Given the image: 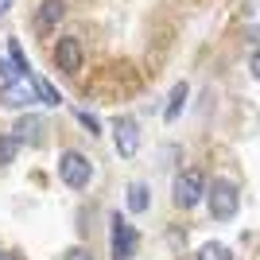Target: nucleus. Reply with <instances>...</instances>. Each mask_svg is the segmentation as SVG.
<instances>
[{
	"label": "nucleus",
	"instance_id": "14",
	"mask_svg": "<svg viewBox=\"0 0 260 260\" xmlns=\"http://www.w3.org/2000/svg\"><path fill=\"white\" fill-rule=\"evenodd\" d=\"M198 260H233V252H229V245H221V241H210V245L198 249Z\"/></svg>",
	"mask_w": 260,
	"mask_h": 260
},
{
	"label": "nucleus",
	"instance_id": "15",
	"mask_svg": "<svg viewBox=\"0 0 260 260\" xmlns=\"http://www.w3.org/2000/svg\"><path fill=\"white\" fill-rule=\"evenodd\" d=\"M8 58H12V62H16V70H20L23 78L31 74V62H27V54H23V47L16 43V39H8Z\"/></svg>",
	"mask_w": 260,
	"mask_h": 260
},
{
	"label": "nucleus",
	"instance_id": "5",
	"mask_svg": "<svg viewBox=\"0 0 260 260\" xmlns=\"http://www.w3.org/2000/svg\"><path fill=\"white\" fill-rule=\"evenodd\" d=\"M113 148H117L120 159H132V155L140 152V124H136V117L113 120Z\"/></svg>",
	"mask_w": 260,
	"mask_h": 260
},
{
	"label": "nucleus",
	"instance_id": "19",
	"mask_svg": "<svg viewBox=\"0 0 260 260\" xmlns=\"http://www.w3.org/2000/svg\"><path fill=\"white\" fill-rule=\"evenodd\" d=\"M249 70H252V78H256V82H260V47H256V51H252V58H249Z\"/></svg>",
	"mask_w": 260,
	"mask_h": 260
},
{
	"label": "nucleus",
	"instance_id": "6",
	"mask_svg": "<svg viewBox=\"0 0 260 260\" xmlns=\"http://www.w3.org/2000/svg\"><path fill=\"white\" fill-rule=\"evenodd\" d=\"M82 62H86L82 43H78L74 35H62V39L54 43V66H58L62 74H78V70H82Z\"/></svg>",
	"mask_w": 260,
	"mask_h": 260
},
{
	"label": "nucleus",
	"instance_id": "9",
	"mask_svg": "<svg viewBox=\"0 0 260 260\" xmlns=\"http://www.w3.org/2000/svg\"><path fill=\"white\" fill-rule=\"evenodd\" d=\"M0 101L12 109H27L35 98V89H31V78H20V82H12V86H0Z\"/></svg>",
	"mask_w": 260,
	"mask_h": 260
},
{
	"label": "nucleus",
	"instance_id": "18",
	"mask_svg": "<svg viewBox=\"0 0 260 260\" xmlns=\"http://www.w3.org/2000/svg\"><path fill=\"white\" fill-rule=\"evenodd\" d=\"M62 260H93V256H89V249L74 245V249H66V256H62Z\"/></svg>",
	"mask_w": 260,
	"mask_h": 260
},
{
	"label": "nucleus",
	"instance_id": "1",
	"mask_svg": "<svg viewBox=\"0 0 260 260\" xmlns=\"http://www.w3.org/2000/svg\"><path fill=\"white\" fill-rule=\"evenodd\" d=\"M206 210L214 221H233L241 210V190L233 179H214L206 183Z\"/></svg>",
	"mask_w": 260,
	"mask_h": 260
},
{
	"label": "nucleus",
	"instance_id": "8",
	"mask_svg": "<svg viewBox=\"0 0 260 260\" xmlns=\"http://www.w3.org/2000/svg\"><path fill=\"white\" fill-rule=\"evenodd\" d=\"M16 140H20V144H31V148H39V144L47 140V120L39 117V113H23V117L16 120Z\"/></svg>",
	"mask_w": 260,
	"mask_h": 260
},
{
	"label": "nucleus",
	"instance_id": "21",
	"mask_svg": "<svg viewBox=\"0 0 260 260\" xmlns=\"http://www.w3.org/2000/svg\"><path fill=\"white\" fill-rule=\"evenodd\" d=\"M0 260H20V256H16V252H0Z\"/></svg>",
	"mask_w": 260,
	"mask_h": 260
},
{
	"label": "nucleus",
	"instance_id": "10",
	"mask_svg": "<svg viewBox=\"0 0 260 260\" xmlns=\"http://www.w3.org/2000/svg\"><path fill=\"white\" fill-rule=\"evenodd\" d=\"M124 202H128V210L132 214H148V206H152V186L148 183H140V179H136V183H128V190H124Z\"/></svg>",
	"mask_w": 260,
	"mask_h": 260
},
{
	"label": "nucleus",
	"instance_id": "17",
	"mask_svg": "<svg viewBox=\"0 0 260 260\" xmlns=\"http://www.w3.org/2000/svg\"><path fill=\"white\" fill-rule=\"evenodd\" d=\"M78 120H82V124H86V128H89V136H101V120L93 117L89 109H78Z\"/></svg>",
	"mask_w": 260,
	"mask_h": 260
},
{
	"label": "nucleus",
	"instance_id": "4",
	"mask_svg": "<svg viewBox=\"0 0 260 260\" xmlns=\"http://www.w3.org/2000/svg\"><path fill=\"white\" fill-rule=\"evenodd\" d=\"M109 245H113V260H132L136 256V245H140V233L124 221L120 214H113V221H109Z\"/></svg>",
	"mask_w": 260,
	"mask_h": 260
},
{
	"label": "nucleus",
	"instance_id": "11",
	"mask_svg": "<svg viewBox=\"0 0 260 260\" xmlns=\"http://www.w3.org/2000/svg\"><path fill=\"white\" fill-rule=\"evenodd\" d=\"M186 98H190V86H186V82H179V86L171 89V98H167V109H163V120H167V124H175V120H179V113L186 109Z\"/></svg>",
	"mask_w": 260,
	"mask_h": 260
},
{
	"label": "nucleus",
	"instance_id": "12",
	"mask_svg": "<svg viewBox=\"0 0 260 260\" xmlns=\"http://www.w3.org/2000/svg\"><path fill=\"white\" fill-rule=\"evenodd\" d=\"M27 78H31V89H35V98L43 101V105H62V93H58V89H54L51 82H47V78H39L35 70H31Z\"/></svg>",
	"mask_w": 260,
	"mask_h": 260
},
{
	"label": "nucleus",
	"instance_id": "13",
	"mask_svg": "<svg viewBox=\"0 0 260 260\" xmlns=\"http://www.w3.org/2000/svg\"><path fill=\"white\" fill-rule=\"evenodd\" d=\"M16 155H20V140L16 136H0V167H8V163H16Z\"/></svg>",
	"mask_w": 260,
	"mask_h": 260
},
{
	"label": "nucleus",
	"instance_id": "20",
	"mask_svg": "<svg viewBox=\"0 0 260 260\" xmlns=\"http://www.w3.org/2000/svg\"><path fill=\"white\" fill-rule=\"evenodd\" d=\"M8 8H12V0H0V16H4Z\"/></svg>",
	"mask_w": 260,
	"mask_h": 260
},
{
	"label": "nucleus",
	"instance_id": "16",
	"mask_svg": "<svg viewBox=\"0 0 260 260\" xmlns=\"http://www.w3.org/2000/svg\"><path fill=\"white\" fill-rule=\"evenodd\" d=\"M20 70H16V62L12 58H0V86H12V82H20Z\"/></svg>",
	"mask_w": 260,
	"mask_h": 260
},
{
	"label": "nucleus",
	"instance_id": "2",
	"mask_svg": "<svg viewBox=\"0 0 260 260\" xmlns=\"http://www.w3.org/2000/svg\"><path fill=\"white\" fill-rule=\"evenodd\" d=\"M58 179H62L70 190H86L93 183V159L86 152H78V148H66L58 152Z\"/></svg>",
	"mask_w": 260,
	"mask_h": 260
},
{
	"label": "nucleus",
	"instance_id": "3",
	"mask_svg": "<svg viewBox=\"0 0 260 260\" xmlns=\"http://www.w3.org/2000/svg\"><path fill=\"white\" fill-rule=\"evenodd\" d=\"M206 175L198 171V167H186V171L175 175V186H171V198L179 210H194L198 202H206Z\"/></svg>",
	"mask_w": 260,
	"mask_h": 260
},
{
	"label": "nucleus",
	"instance_id": "7",
	"mask_svg": "<svg viewBox=\"0 0 260 260\" xmlns=\"http://www.w3.org/2000/svg\"><path fill=\"white\" fill-rule=\"evenodd\" d=\"M66 16V0H39V8H35V31L39 35H51Z\"/></svg>",
	"mask_w": 260,
	"mask_h": 260
}]
</instances>
